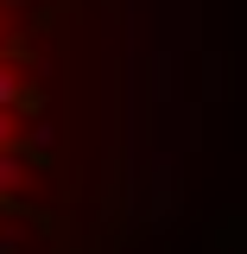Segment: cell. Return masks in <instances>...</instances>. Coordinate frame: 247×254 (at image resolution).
<instances>
[{"label":"cell","mask_w":247,"mask_h":254,"mask_svg":"<svg viewBox=\"0 0 247 254\" xmlns=\"http://www.w3.org/2000/svg\"><path fill=\"white\" fill-rule=\"evenodd\" d=\"M26 13L32 0H0V254H57L63 121Z\"/></svg>","instance_id":"obj_1"}]
</instances>
